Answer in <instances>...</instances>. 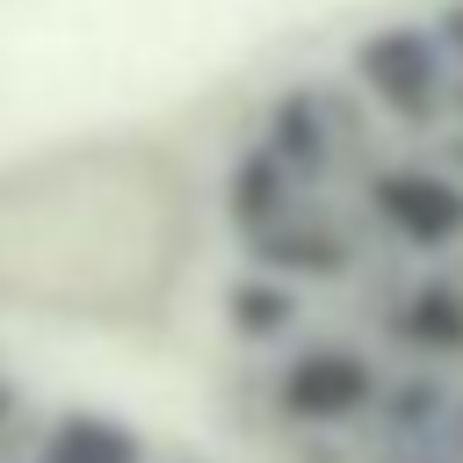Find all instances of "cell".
<instances>
[{"label":"cell","mask_w":463,"mask_h":463,"mask_svg":"<svg viewBox=\"0 0 463 463\" xmlns=\"http://www.w3.org/2000/svg\"><path fill=\"white\" fill-rule=\"evenodd\" d=\"M376 398V369L347 347H311L282 369V412L289 420H354Z\"/></svg>","instance_id":"1"},{"label":"cell","mask_w":463,"mask_h":463,"mask_svg":"<svg viewBox=\"0 0 463 463\" xmlns=\"http://www.w3.org/2000/svg\"><path fill=\"white\" fill-rule=\"evenodd\" d=\"M369 203H376V217H383L398 239H412V246H449V239L463 232V195H456L449 181H434V174H383V181L369 188Z\"/></svg>","instance_id":"2"},{"label":"cell","mask_w":463,"mask_h":463,"mask_svg":"<svg viewBox=\"0 0 463 463\" xmlns=\"http://www.w3.org/2000/svg\"><path fill=\"white\" fill-rule=\"evenodd\" d=\"M36 463H145V449L109 420H58Z\"/></svg>","instance_id":"3"},{"label":"cell","mask_w":463,"mask_h":463,"mask_svg":"<svg viewBox=\"0 0 463 463\" xmlns=\"http://www.w3.org/2000/svg\"><path fill=\"white\" fill-rule=\"evenodd\" d=\"M405 333H412L420 347H441V354H456V347H463V297H456L449 282L420 289V297L405 304Z\"/></svg>","instance_id":"4"},{"label":"cell","mask_w":463,"mask_h":463,"mask_svg":"<svg viewBox=\"0 0 463 463\" xmlns=\"http://www.w3.org/2000/svg\"><path fill=\"white\" fill-rule=\"evenodd\" d=\"M289 318H297V297H289L282 282H239V289H232V326H239V333H260V340H268V333H282Z\"/></svg>","instance_id":"5"},{"label":"cell","mask_w":463,"mask_h":463,"mask_svg":"<svg viewBox=\"0 0 463 463\" xmlns=\"http://www.w3.org/2000/svg\"><path fill=\"white\" fill-rule=\"evenodd\" d=\"M7 412H14V391H7V383H0V427H7Z\"/></svg>","instance_id":"6"}]
</instances>
